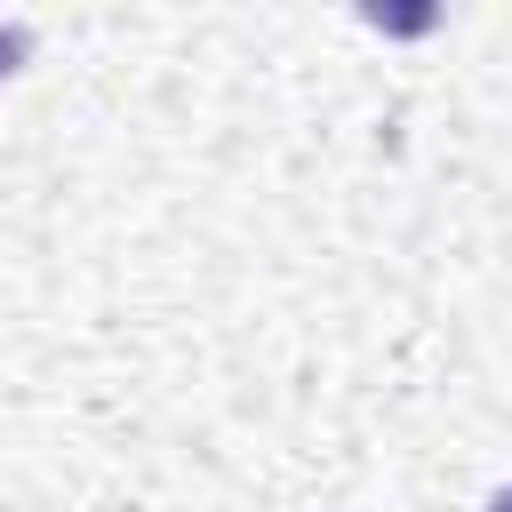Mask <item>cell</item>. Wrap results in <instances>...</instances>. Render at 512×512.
Masks as SVG:
<instances>
[{"instance_id":"cell-1","label":"cell","mask_w":512,"mask_h":512,"mask_svg":"<svg viewBox=\"0 0 512 512\" xmlns=\"http://www.w3.org/2000/svg\"><path fill=\"white\" fill-rule=\"evenodd\" d=\"M488 512H512V488H496V496H488Z\"/></svg>"}]
</instances>
